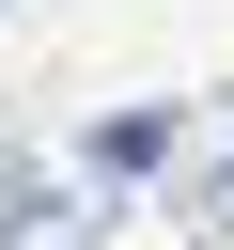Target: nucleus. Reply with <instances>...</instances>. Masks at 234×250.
Here are the masks:
<instances>
[{
    "instance_id": "f257e3e1",
    "label": "nucleus",
    "mask_w": 234,
    "mask_h": 250,
    "mask_svg": "<svg viewBox=\"0 0 234 250\" xmlns=\"http://www.w3.org/2000/svg\"><path fill=\"white\" fill-rule=\"evenodd\" d=\"M156 188H172V234H187V250H234V94L172 109V156H156Z\"/></svg>"
},
{
    "instance_id": "f03ea898",
    "label": "nucleus",
    "mask_w": 234,
    "mask_h": 250,
    "mask_svg": "<svg viewBox=\"0 0 234 250\" xmlns=\"http://www.w3.org/2000/svg\"><path fill=\"white\" fill-rule=\"evenodd\" d=\"M109 234V188L78 156H0V250H94Z\"/></svg>"
}]
</instances>
